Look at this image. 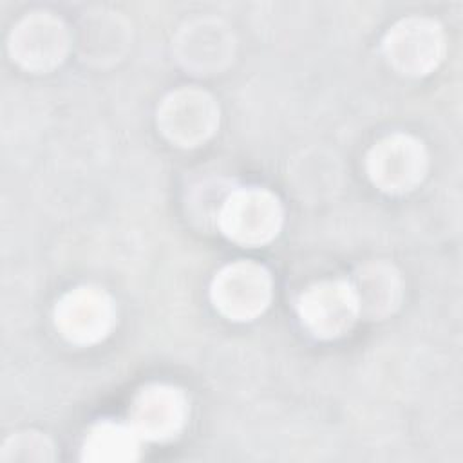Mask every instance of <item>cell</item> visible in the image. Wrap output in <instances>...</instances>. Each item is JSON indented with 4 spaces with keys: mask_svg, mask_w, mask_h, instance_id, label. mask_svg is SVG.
I'll use <instances>...</instances> for the list:
<instances>
[{
    "mask_svg": "<svg viewBox=\"0 0 463 463\" xmlns=\"http://www.w3.org/2000/svg\"><path fill=\"white\" fill-rule=\"evenodd\" d=\"M217 222L228 241L257 248L279 235L284 224V208L280 199L266 188H235L222 201Z\"/></svg>",
    "mask_w": 463,
    "mask_h": 463,
    "instance_id": "1",
    "label": "cell"
},
{
    "mask_svg": "<svg viewBox=\"0 0 463 463\" xmlns=\"http://www.w3.org/2000/svg\"><path fill=\"white\" fill-rule=\"evenodd\" d=\"M382 52L398 74L423 78L434 72L445 58L443 27L429 16L402 18L385 33Z\"/></svg>",
    "mask_w": 463,
    "mask_h": 463,
    "instance_id": "2",
    "label": "cell"
},
{
    "mask_svg": "<svg viewBox=\"0 0 463 463\" xmlns=\"http://www.w3.org/2000/svg\"><path fill=\"white\" fill-rule=\"evenodd\" d=\"M273 279L253 260H235L219 269L210 284V300L224 318L251 322L271 304Z\"/></svg>",
    "mask_w": 463,
    "mask_h": 463,
    "instance_id": "3",
    "label": "cell"
},
{
    "mask_svg": "<svg viewBox=\"0 0 463 463\" xmlns=\"http://www.w3.org/2000/svg\"><path fill=\"white\" fill-rule=\"evenodd\" d=\"M427 168L429 156L423 143L405 132L382 137L365 156L369 181L389 195H405L416 190L425 179Z\"/></svg>",
    "mask_w": 463,
    "mask_h": 463,
    "instance_id": "4",
    "label": "cell"
},
{
    "mask_svg": "<svg viewBox=\"0 0 463 463\" xmlns=\"http://www.w3.org/2000/svg\"><path fill=\"white\" fill-rule=\"evenodd\" d=\"M219 105L199 87H181L168 92L157 107L159 132L179 148L204 145L219 128Z\"/></svg>",
    "mask_w": 463,
    "mask_h": 463,
    "instance_id": "5",
    "label": "cell"
},
{
    "mask_svg": "<svg viewBox=\"0 0 463 463\" xmlns=\"http://www.w3.org/2000/svg\"><path fill=\"white\" fill-rule=\"evenodd\" d=\"M71 49V33L61 18L49 11H33L9 33L7 51L24 71L45 74L60 67Z\"/></svg>",
    "mask_w": 463,
    "mask_h": 463,
    "instance_id": "6",
    "label": "cell"
},
{
    "mask_svg": "<svg viewBox=\"0 0 463 463\" xmlns=\"http://www.w3.org/2000/svg\"><path fill=\"white\" fill-rule=\"evenodd\" d=\"M116 302L98 286H78L56 302L54 327L61 338L74 345L103 342L116 326Z\"/></svg>",
    "mask_w": 463,
    "mask_h": 463,
    "instance_id": "7",
    "label": "cell"
},
{
    "mask_svg": "<svg viewBox=\"0 0 463 463\" xmlns=\"http://www.w3.org/2000/svg\"><path fill=\"white\" fill-rule=\"evenodd\" d=\"M297 315L306 331L318 340L345 336L360 318L358 298L349 280H322L297 298Z\"/></svg>",
    "mask_w": 463,
    "mask_h": 463,
    "instance_id": "8",
    "label": "cell"
},
{
    "mask_svg": "<svg viewBox=\"0 0 463 463\" xmlns=\"http://www.w3.org/2000/svg\"><path fill=\"white\" fill-rule=\"evenodd\" d=\"M190 402L183 389L168 383L141 387L128 409V423L143 441L166 443L184 430Z\"/></svg>",
    "mask_w": 463,
    "mask_h": 463,
    "instance_id": "9",
    "label": "cell"
},
{
    "mask_svg": "<svg viewBox=\"0 0 463 463\" xmlns=\"http://www.w3.org/2000/svg\"><path fill=\"white\" fill-rule=\"evenodd\" d=\"M177 61L194 74H215L233 56V34L217 18L186 24L174 40Z\"/></svg>",
    "mask_w": 463,
    "mask_h": 463,
    "instance_id": "10",
    "label": "cell"
},
{
    "mask_svg": "<svg viewBox=\"0 0 463 463\" xmlns=\"http://www.w3.org/2000/svg\"><path fill=\"white\" fill-rule=\"evenodd\" d=\"M358 298L360 318L382 320L392 315L403 295L400 273L387 262H369L362 266L351 280Z\"/></svg>",
    "mask_w": 463,
    "mask_h": 463,
    "instance_id": "11",
    "label": "cell"
},
{
    "mask_svg": "<svg viewBox=\"0 0 463 463\" xmlns=\"http://www.w3.org/2000/svg\"><path fill=\"white\" fill-rule=\"evenodd\" d=\"M141 441L130 423L103 420L85 434L81 459L94 463H130L141 456Z\"/></svg>",
    "mask_w": 463,
    "mask_h": 463,
    "instance_id": "12",
    "label": "cell"
},
{
    "mask_svg": "<svg viewBox=\"0 0 463 463\" xmlns=\"http://www.w3.org/2000/svg\"><path fill=\"white\" fill-rule=\"evenodd\" d=\"M2 461H52V441L36 430H20L11 434L0 450Z\"/></svg>",
    "mask_w": 463,
    "mask_h": 463,
    "instance_id": "13",
    "label": "cell"
}]
</instances>
